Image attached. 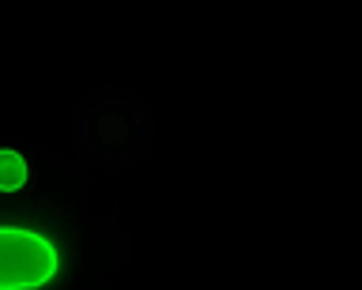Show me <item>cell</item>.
Returning <instances> with one entry per match:
<instances>
[{
	"label": "cell",
	"instance_id": "1",
	"mask_svg": "<svg viewBox=\"0 0 362 290\" xmlns=\"http://www.w3.org/2000/svg\"><path fill=\"white\" fill-rule=\"evenodd\" d=\"M72 249L61 215L0 204V290H53L72 267Z\"/></svg>",
	"mask_w": 362,
	"mask_h": 290
},
{
	"label": "cell",
	"instance_id": "2",
	"mask_svg": "<svg viewBox=\"0 0 362 290\" xmlns=\"http://www.w3.org/2000/svg\"><path fill=\"white\" fill-rule=\"evenodd\" d=\"M27 185V159L19 151H0V193H19Z\"/></svg>",
	"mask_w": 362,
	"mask_h": 290
}]
</instances>
